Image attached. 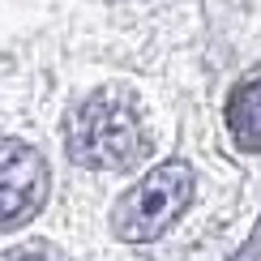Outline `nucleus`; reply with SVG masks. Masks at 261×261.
<instances>
[{
    "label": "nucleus",
    "instance_id": "nucleus-1",
    "mask_svg": "<svg viewBox=\"0 0 261 261\" xmlns=\"http://www.w3.org/2000/svg\"><path fill=\"white\" fill-rule=\"evenodd\" d=\"M146 150V128L133 99L124 90H99L90 94L69 120V154L82 167L120 171Z\"/></svg>",
    "mask_w": 261,
    "mask_h": 261
},
{
    "label": "nucleus",
    "instance_id": "nucleus-2",
    "mask_svg": "<svg viewBox=\"0 0 261 261\" xmlns=\"http://www.w3.org/2000/svg\"><path fill=\"white\" fill-rule=\"evenodd\" d=\"M193 189H197V176H193L189 163H163V167H154L141 184H133L116 201V210H112L116 236L128 244H146L154 236H163L184 214V205L193 201Z\"/></svg>",
    "mask_w": 261,
    "mask_h": 261
},
{
    "label": "nucleus",
    "instance_id": "nucleus-3",
    "mask_svg": "<svg viewBox=\"0 0 261 261\" xmlns=\"http://www.w3.org/2000/svg\"><path fill=\"white\" fill-rule=\"evenodd\" d=\"M47 197V167L30 146L0 141V231H13Z\"/></svg>",
    "mask_w": 261,
    "mask_h": 261
},
{
    "label": "nucleus",
    "instance_id": "nucleus-4",
    "mask_svg": "<svg viewBox=\"0 0 261 261\" xmlns=\"http://www.w3.org/2000/svg\"><path fill=\"white\" fill-rule=\"evenodd\" d=\"M227 128L240 150H261V77L244 82L227 103Z\"/></svg>",
    "mask_w": 261,
    "mask_h": 261
},
{
    "label": "nucleus",
    "instance_id": "nucleus-5",
    "mask_svg": "<svg viewBox=\"0 0 261 261\" xmlns=\"http://www.w3.org/2000/svg\"><path fill=\"white\" fill-rule=\"evenodd\" d=\"M9 261H51V257H43V253H13Z\"/></svg>",
    "mask_w": 261,
    "mask_h": 261
}]
</instances>
